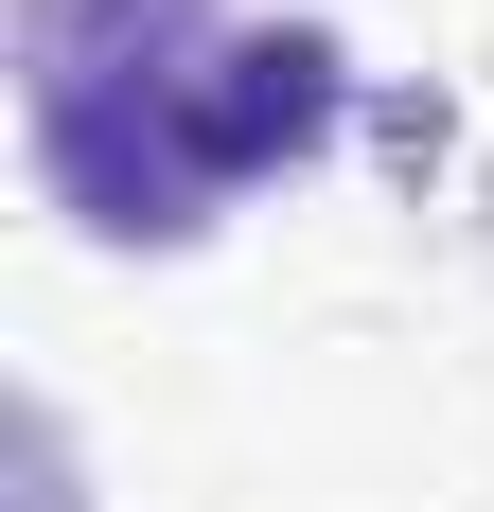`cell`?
Instances as JSON below:
<instances>
[{
    "label": "cell",
    "mask_w": 494,
    "mask_h": 512,
    "mask_svg": "<svg viewBox=\"0 0 494 512\" xmlns=\"http://www.w3.org/2000/svg\"><path fill=\"white\" fill-rule=\"evenodd\" d=\"M336 36L230 0H18V142L106 248H195L247 177L336 142Z\"/></svg>",
    "instance_id": "6da1fadb"
}]
</instances>
